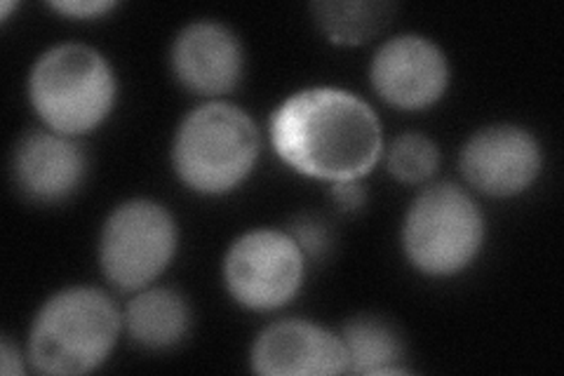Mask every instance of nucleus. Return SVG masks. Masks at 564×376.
I'll return each mask as SVG.
<instances>
[{
  "mask_svg": "<svg viewBox=\"0 0 564 376\" xmlns=\"http://www.w3.org/2000/svg\"><path fill=\"white\" fill-rule=\"evenodd\" d=\"M313 14L323 33L332 43L358 45L388 26L395 14L393 3H369V0H350V3H313Z\"/></svg>",
  "mask_w": 564,
  "mask_h": 376,
  "instance_id": "nucleus-15",
  "label": "nucleus"
},
{
  "mask_svg": "<svg viewBox=\"0 0 564 376\" xmlns=\"http://www.w3.org/2000/svg\"><path fill=\"white\" fill-rule=\"evenodd\" d=\"M332 198L344 210H360L367 195L358 182H337L332 186Z\"/></svg>",
  "mask_w": 564,
  "mask_h": 376,
  "instance_id": "nucleus-19",
  "label": "nucleus"
},
{
  "mask_svg": "<svg viewBox=\"0 0 564 376\" xmlns=\"http://www.w3.org/2000/svg\"><path fill=\"white\" fill-rule=\"evenodd\" d=\"M482 240V212L456 184H435L423 191L402 228L404 255L421 273L435 278L464 271L478 257Z\"/></svg>",
  "mask_w": 564,
  "mask_h": 376,
  "instance_id": "nucleus-5",
  "label": "nucleus"
},
{
  "mask_svg": "<svg viewBox=\"0 0 564 376\" xmlns=\"http://www.w3.org/2000/svg\"><path fill=\"white\" fill-rule=\"evenodd\" d=\"M176 249L172 214L153 201L118 205L104 224L99 240L101 271L116 288L139 292L170 266Z\"/></svg>",
  "mask_w": 564,
  "mask_h": 376,
  "instance_id": "nucleus-6",
  "label": "nucleus"
},
{
  "mask_svg": "<svg viewBox=\"0 0 564 376\" xmlns=\"http://www.w3.org/2000/svg\"><path fill=\"white\" fill-rule=\"evenodd\" d=\"M449 66L433 41L404 33L386 41L372 60V85L383 101L404 111L429 109L445 95Z\"/></svg>",
  "mask_w": 564,
  "mask_h": 376,
  "instance_id": "nucleus-8",
  "label": "nucleus"
},
{
  "mask_svg": "<svg viewBox=\"0 0 564 376\" xmlns=\"http://www.w3.org/2000/svg\"><path fill=\"white\" fill-rule=\"evenodd\" d=\"M466 182L494 198H510L534 184L541 172V147L518 125H491L475 132L462 151Z\"/></svg>",
  "mask_w": 564,
  "mask_h": 376,
  "instance_id": "nucleus-9",
  "label": "nucleus"
},
{
  "mask_svg": "<svg viewBox=\"0 0 564 376\" xmlns=\"http://www.w3.org/2000/svg\"><path fill=\"white\" fill-rule=\"evenodd\" d=\"M252 369L267 376L346 374L348 355L339 334L308 320H280L252 346Z\"/></svg>",
  "mask_w": 564,
  "mask_h": 376,
  "instance_id": "nucleus-10",
  "label": "nucleus"
},
{
  "mask_svg": "<svg viewBox=\"0 0 564 376\" xmlns=\"http://www.w3.org/2000/svg\"><path fill=\"white\" fill-rule=\"evenodd\" d=\"M126 325L134 344L149 351H163L180 344L191 322L186 299L167 288L139 290L128 303Z\"/></svg>",
  "mask_w": 564,
  "mask_h": 376,
  "instance_id": "nucleus-13",
  "label": "nucleus"
},
{
  "mask_svg": "<svg viewBox=\"0 0 564 376\" xmlns=\"http://www.w3.org/2000/svg\"><path fill=\"white\" fill-rule=\"evenodd\" d=\"M242 45L219 22H193L174 39L172 71L196 95H226L242 76Z\"/></svg>",
  "mask_w": 564,
  "mask_h": 376,
  "instance_id": "nucleus-11",
  "label": "nucleus"
},
{
  "mask_svg": "<svg viewBox=\"0 0 564 376\" xmlns=\"http://www.w3.org/2000/svg\"><path fill=\"white\" fill-rule=\"evenodd\" d=\"M120 311L95 288H68L43 303L29 334V363L55 376L97 369L118 342Z\"/></svg>",
  "mask_w": 564,
  "mask_h": 376,
  "instance_id": "nucleus-2",
  "label": "nucleus"
},
{
  "mask_svg": "<svg viewBox=\"0 0 564 376\" xmlns=\"http://www.w3.org/2000/svg\"><path fill=\"white\" fill-rule=\"evenodd\" d=\"M259 149L261 135L250 114L226 101H207L176 130L172 165L188 189L221 195L254 170Z\"/></svg>",
  "mask_w": 564,
  "mask_h": 376,
  "instance_id": "nucleus-3",
  "label": "nucleus"
},
{
  "mask_svg": "<svg viewBox=\"0 0 564 376\" xmlns=\"http://www.w3.org/2000/svg\"><path fill=\"white\" fill-rule=\"evenodd\" d=\"M290 236L296 240V245L302 247V253L308 257H323L329 249L327 226L313 217L296 219L290 230Z\"/></svg>",
  "mask_w": 564,
  "mask_h": 376,
  "instance_id": "nucleus-17",
  "label": "nucleus"
},
{
  "mask_svg": "<svg viewBox=\"0 0 564 376\" xmlns=\"http://www.w3.org/2000/svg\"><path fill=\"white\" fill-rule=\"evenodd\" d=\"M341 342L348 355V374H402L404 344L391 322L352 318L344 325Z\"/></svg>",
  "mask_w": 564,
  "mask_h": 376,
  "instance_id": "nucleus-14",
  "label": "nucleus"
},
{
  "mask_svg": "<svg viewBox=\"0 0 564 376\" xmlns=\"http://www.w3.org/2000/svg\"><path fill=\"white\" fill-rule=\"evenodd\" d=\"M111 64L90 45L50 47L33 64L29 97L35 114L52 132L78 137L95 130L116 101Z\"/></svg>",
  "mask_w": 564,
  "mask_h": 376,
  "instance_id": "nucleus-4",
  "label": "nucleus"
},
{
  "mask_svg": "<svg viewBox=\"0 0 564 376\" xmlns=\"http://www.w3.org/2000/svg\"><path fill=\"white\" fill-rule=\"evenodd\" d=\"M306 255L290 233L257 228L240 236L224 261L231 297L250 311H275L302 288Z\"/></svg>",
  "mask_w": 564,
  "mask_h": 376,
  "instance_id": "nucleus-7",
  "label": "nucleus"
},
{
  "mask_svg": "<svg viewBox=\"0 0 564 376\" xmlns=\"http://www.w3.org/2000/svg\"><path fill=\"white\" fill-rule=\"evenodd\" d=\"M275 153L296 172L327 182H358L383 151L372 106L337 87L302 89L271 116Z\"/></svg>",
  "mask_w": 564,
  "mask_h": 376,
  "instance_id": "nucleus-1",
  "label": "nucleus"
},
{
  "mask_svg": "<svg viewBox=\"0 0 564 376\" xmlns=\"http://www.w3.org/2000/svg\"><path fill=\"white\" fill-rule=\"evenodd\" d=\"M14 182L35 203H59L76 193L87 174V155L74 137L29 132L12 158Z\"/></svg>",
  "mask_w": 564,
  "mask_h": 376,
  "instance_id": "nucleus-12",
  "label": "nucleus"
},
{
  "mask_svg": "<svg viewBox=\"0 0 564 376\" xmlns=\"http://www.w3.org/2000/svg\"><path fill=\"white\" fill-rule=\"evenodd\" d=\"M440 151L435 141L419 132L400 135L388 149V170L404 184H421L435 174Z\"/></svg>",
  "mask_w": 564,
  "mask_h": 376,
  "instance_id": "nucleus-16",
  "label": "nucleus"
},
{
  "mask_svg": "<svg viewBox=\"0 0 564 376\" xmlns=\"http://www.w3.org/2000/svg\"><path fill=\"white\" fill-rule=\"evenodd\" d=\"M52 8L62 14L87 20V17H99L104 12L113 10L116 3H111V0H66V3H52Z\"/></svg>",
  "mask_w": 564,
  "mask_h": 376,
  "instance_id": "nucleus-18",
  "label": "nucleus"
},
{
  "mask_svg": "<svg viewBox=\"0 0 564 376\" xmlns=\"http://www.w3.org/2000/svg\"><path fill=\"white\" fill-rule=\"evenodd\" d=\"M0 369L3 374H22L24 365H22V355L17 351L8 339H3V344H0Z\"/></svg>",
  "mask_w": 564,
  "mask_h": 376,
  "instance_id": "nucleus-20",
  "label": "nucleus"
}]
</instances>
